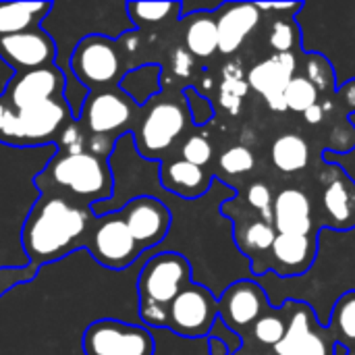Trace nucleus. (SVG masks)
Here are the masks:
<instances>
[{"label": "nucleus", "instance_id": "f257e3e1", "mask_svg": "<svg viewBox=\"0 0 355 355\" xmlns=\"http://www.w3.org/2000/svg\"><path fill=\"white\" fill-rule=\"evenodd\" d=\"M264 289L268 306L279 310L285 304L308 306L322 329L329 327L335 304L355 291V227L337 231L322 227L318 231L316 258L308 272L293 279H279L272 272L254 277Z\"/></svg>", "mask_w": 355, "mask_h": 355}, {"label": "nucleus", "instance_id": "f03ea898", "mask_svg": "<svg viewBox=\"0 0 355 355\" xmlns=\"http://www.w3.org/2000/svg\"><path fill=\"white\" fill-rule=\"evenodd\" d=\"M94 220L92 206L58 191L42 189L21 229L27 262L42 268L48 262H58L77 250H85Z\"/></svg>", "mask_w": 355, "mask_h": 355}, {"label": "nucleus", "instance_id": "7ed1b4c3", "mask_svg": "<svg viewBox=\"0 0 355 355\" xmlns=\"http://www.w3.org/2000/svg\"><path fill=\"white\" fill-rule=\"evenodd\" d=\"M35 187L58 191L87 206L104 204L114 191L112 168L106 158L92 152H54L46 166L33 177Z\"/></svg>", "mask_w": 355, "mask_h": 355}, {"label": "nucleus", "instance_id": "20e7f679", "mask_svg": "<svg viewBox=\"0 0 355 355\" xmlns=\"http://www.w3.org/2000/svg\"><path fill=\"white\" fill-rule=\"evenodd\" d=\"M141 108L121 87L89 92L75 116L85 137V150L108 160L116 141L133 133Z\"/></svg>", "mask_w": 355, "mask_h": 355}, {"label": "nucleus", "instance_id": "39448f33", "mask_svg": "<svg viewBox=\"0 0 355 355\" xmlns=\"http://www.w3.org/2000/svg\"><path fill=\"white\" fill-rule=\"evenodd\" d=\"M137 42H133V46ZM133 46L131 31H125L119 40L104 33H87L75 44L71 52V75L75 77L77 85H81L87 94L119 87L123 77L137 69L133 67V62H129Z\"/></svg>", "mask_w": 355, "mask_h": 355}, {"label": "nucleus", "instance_id": "423d86ee", "mask_svg": "<svg viewBox=\"0 0 355 355\" xmlns=\"http://www.w3.org/2000/svg\"><path fill=\"white\" fill-rule=\"evenodd\" d=\"M193 283L191 262L179 252L152 256L137 277L139 316L150 329H164L171 302Z\"/></svg>", "mask_w": 355, "mask_h": 355}, {"label": "nucleus", "instance_id": "0eeeda50", "mask_svg": "<svg viewBox=\"0 0 355 355\" xmlns=\"http://www.w3.org/2000/svg\"><path fill=\"white\" fill-rule=\"evenodd\" d=\"M75 121L73 106L67 98L44 104L12 108L0 98V144L12 148L54 146Z\"/></svg>", "mask_w": 355, "mask_h": 355}, {"label": "nucleus", "instance_id": "6e6552de", "mask_svg": "<svg viewBox=\"0 0 355 355\" xmlns=\"http://www.w3.org/2000/svg\"><path fill=\"white\" fill-rule=\"evenodd\" d=\"M191 125L189 110L181 92H160L144 108L131 133L135 148L146 160H164L166 154L183 139Z\"/></svg>", "mask_w": 355, "mask_h": 355}, {"label": "nucleus", "instance_id": "1a4fd4ad", "mask_svg": "<svg viewBox=\"0 0 355 355\" xmlns=\"http://www.w3.org/2000/svg\"><path fill=\"white\" fill-rule=\"evenodd\" d=\"M220 214L233 223V239L239 254L250 262L252 277L270 272V250L277 237L272 220L262 218L248 206H239L237 196L220 204Z\"/></svg>", "mask_w": 355, "mask_h": 355}, {"label": "nucleus", "instance_id": "9d476101", "mask_svg": "<svg viewBox=\"0 0 355 355\" xmlns=\"http://www.w3.org/2000/svg\"><path fill=\"white\" fill-rule=\"evenodd\" d=\"M216 318L218 297L204 283L193 281L171 302L164 329L183 339H208Z\"/></svg>", "mask_w": 355, "mask_h": 355}, {"label": "nucleus", "instance_id": "9b49d317", "mask_svg": "<svg viewBox=\"0 0 355 355\" xmlns=\"http://www.w3.org/2000/svg\"><path fill=\"white\" fill-rule=\"evenodd\" d=\"M85 355H154L156 341L146 327L114 318H100L87 324L81 337Z\"/></svg>", "mask_w": 355, "mask_h": 355}, {"label": "nucleus", "instance_id": "f8f14e48", "mask_svg": "<svg viewBox=\"0 0 355 355\" xmlns=\"http://www.w3.org/2000/svg\"><path fill=\"white\" fill-rule=\"evenodd\" d=\"M85 250L100 266L108 270H125L144 254L125 227L119 210L96 216Z\"/></svg>", "mask_w": 355, "mask_h": 355}, {"label": "nucleus", "instance_id": "ddd939ff", "mask_svg": "<svg viewBox=\"0 0 355 355\" xmlns=\"http://www.w3.org/2000/svg\"><path fill=\"white\" fill-rule=\"evenodd\" d=\"M119 214L141 252L160 245L173 227L171 208L154 196H135L119 210Z\"/></svg>", "mask_w": 355, "mask_h": 355}, {"label": "nucleus", "instance_id": "4468645a", "mask_svg": "<svg viewBox=\"0 0 355 355\" xmlns=\"http://www.w3.org/2000/svg\"><path fill=\"white\" fill-rule=\"evenodd\" d=\"M67 87L69 81L64 71L58 64H52L35 71L12 73L0 98L12 108H27V106L64 98Z\"/></svg>", "mask_w": 355, "mask_h": 355}, {"label": "nucleus", "instance_id": "2eb2a0df", "mask_svg": "<svg viewBox=\"0 0 355 355\" xmlns=\"http://www.w3.org/2000/svg\"><path fill=\"white\" fill-rule=\"evenodd\" d=\"M268 310V297L254 277L233 281L218 295V318L241 337Z\"/></svg>", "mask_w": 355, "mask_h": 355}, {"label": "nucleus", "instance_id": "dca6fc26", "mask_svg": "<svg viewBox=\"0 0 355 355\" xmlns=\"http://www.w3.org/2000/svg\"><path fill=\"white\" fill-rule=\"evenodd\" d=\"M56 42L42 27L0 37V58L12 69V73L52 67L56 64Z\"/></svg>", "mask_w": 355, "mask_h": 355}, {"label": "nucleus", "instance_id": "f3484780", "mask_svg": "<svg viewBox=\"0 0 355 355\" xmlns=\"http://www.w3.org/2000/svg\"><path fill=\"white\" fill-rule=\"evenodd\" d=\"M291 312L287 333L275 347V355H333L335 339L329 329L318 324L314 312L304 304H293Z\"/></svg>", "mask_w": 355, "mask_h": 355}, {"label": "nucleus", "instance_id": "a211bd4d", "mask_svg": "<svg viewBox=\"0 0 355 355\" xmlns=\"http://www.w3.org/2000/svg\"><path fill=\"white\" fill-rule=\"evenodd\" d=\"M318 248L316 235H291L277 233L270 250V272L279 279L302 277L310 270Z\"/></svg>", "mask_w": 355, "mask_h": 355}, {"label": "nucleus", "instance_id": "6ab92c4d", "mask_svg": "<svg viewBox=\"0 0 355 355\" xmlns=\"http://www.w3.org/2000/svg\"><path fill=\"white\" fill-rule=\"evenodd\" d=\"M327 185L322 191V208L329 216V229L349 231L355 227V185L335 164L324 162Z\"/></svg>", "mask_w": 355, "mask_h": 355}, {"label": "nucleus", "instance_id": "aec40b11", "mask_svg": "<svg viewBox=\"0 0 355 355\" xmlns=\"http://www.w3.org/2000/svg\"><path fill=\"white\" fill-rule=\"evenodd\" d=\"M218 29V52L235 54L260 23L256 2H223L214 12Z\"/></svg>", "mask_w": 355, "mask_h": 355}, {"label": "nucleus", "instance_id": "412c9836", "mask_svg": "<svg viewBox=\"0 0 355 355\" xmlns=\"http://www.w3.org/2000/svg\"><path fill=\"white\" fill-rule=\"evenodd\" d=\"M272 225L277 233L316 235L310 196L297 187H285L272 200Z\"/></svg>", "mask_w": 355, "mask_h": 355}, {"label": "nucleus", "instance_id": "4be33fe9", "mask_svg": "<svg viewBox=\"0 0 355 355\" xmlns=\"http://www.w3.org/2000/svg\"><path fill=\"white\" fill-rule=\"evenodd\" d=\"M160 185L173 196L193 202L204 198L212 189L214 175L183 158H171V160H162Z\"/></svg>", "mask_w": 355, "mask_h": 355}, {"label": "nucleus", "instance_id": "5701e85b", "mask_svg": "<svg viewBox=\"0 0 355 355\" xmlns=\"http://www.w3.org/2000/svg\"><path fill=\"white\" fill-rule=\"evenodd\" d=\"M297 69H300L297 54H293V52L270 54L268 58L256 62L248 71L245 79H248L250 89L258 92L264 98L281 96V94H285V87L291 81V77L297 75Z\"/></svg>", "mask_w": 355, "mask_h": 355}, {"label": "nucleus", "instance_id": "b1692460", "mask_svg": "<svg viewBox=\"0 0 355 355\" xmlns=\"http://www.w3.org/2000/svg\"><path fill=\"white\" fill-rule=\"evenodd\" d=\"M216 10H198L181 17L183 44L193 58H212L218 52Z\"/></svg>", "mask_w": 355, "mask_h": 355}, {"label": "nucleus", "instance_id": "393cba45", "mask_svg": "<svg viewBox=\"0 0 355 355\" xmlns=\"http://www.w3.org/2000/svg\"><path fill=\"white\" fill-rule=\"evenodd\" d=\"M52 8V2H0V37L42 27Z\"/></svg>", "mask_w": 355, "mask_h": 355}, {"label": "nucleus", "instance_id": "a878e982", "mask_svg": "<svg viewBox=\"0 0 355 355\" xmlns=\"http://www.w3.org/2000/svg\"><path fill=\"white\" fill-rule=\"evenodd\" d=\"M270 158L277 171L295 175L310 164V144L300 133H283L272 141Z\"/></svg>", "mask_w": 355, "mask_h": 355}, {"label": "nucleus", "instance_id": "bb28decb", "mask_svg": "<svg viewBox=\"0 0 355 355\" xmlns=\"http://www.w3.org/2000/svg\"><path fill=\"white\" fill-rule=\"evenodd\" d=\"M137 106H146L162 92V67L158 62H144L127 73L119 85Z\"/></svg>", "mask_w": 355, "mask_h": 355}, {"label": "nucleus", "instance_id": "cd10ccee", "mask_svg": "<svg viewBox=\"0 0 355 355\" xmlns=\"http://www.w3.org/2000/svg\"><path fill=\"white\" fill-rule=\"evenodd\" d=\"M129 21L137 27H154L168 21H181V2H127Z\"/></svg>", "mask_w": 355, "mask_h": 355}, {"label": "nucleus", "instance_id": "c85d7f7f", "mask_svg": "<svg viewBox=\"0 0 355 355\" xmlns=\"http://www.w3.org/2000/svg\"><path fill=\"white\" fill-rule=\"evenodd\" d=\"M287 312H289V304H285V306L279 308V310L270 308L266 314H262V316L252 324V329H250L252 339H254L258 345H262V347L275 349V347L283 341V337H285V333H287V327H289V320H291V316L287 318Z\"/></svg>", "mask_w": 355, "mask_h": 355}, {"label": "nucleus", "instance_id": "c756f323", "mask_svg": "<svg viewBox=\"0 0 355 355\" xmlns=\"http://www.w3.org/2000/svg\"><path fill=\"white\" fill-rule=\"evenodd\" d=\"M327 329L335 341H339L347 347H349V343H355V291L345 293L335 304Z\"/></svg>", "mask_w": 355, "mask_h": 355}, {"label": "nucleus", "instance_id": "7c9ffc66", "mask_svg": "<svg viewBox=\"0 0 355 355\" xmlns=\"http://www.w3.org/2000/svg\"><path fill=\"white\" fill-rule=\"evenodd\" d=\"M285 104H287V110H293V112H306L310 106L318 104L320 102V94L318 89L314 87V83L306 77V75H295L291 77V81L287 83L285 87Z\"/></svg>", "mask_w": 355, "mask_h": 355}, {"label": "nucleus", "instance_id": "2f4dec72", "mask_svg": "<svg viewBox=\"0 0 355 355\" xmlns=\"http://www.w3.org/2000/svg\"><path fill=\"white\" fill-rule=\"evenodd\" d=\"M248 79L243 77V71H239V64H227L225 79L220 83V104L231 112L237 114L241 100L248 96Z\"/></svg>", "mask_w": 355, "mask_h": 355}, {"label": "nucleus", "instance_id": "473e14b6", "mask_svg": "<svg viewBox=\"0 0 355 355\" xmlns=\"http://www.w3.org/2000/svg\"><path fill=\"white\" fill-rule=\"evenodd\" d=\"M306 77L314 83L318 94L333 98L337 94V75L331 62L320 54H306Z\"/></svg>", "mask_w": 355, "mask_h": 355}, {"label": "nucleus", "instance_id": "72a5a7b5", "mask_svg": "<svg viewBox=\"0 0 355 355\" xmlns=\"http://www.w3.org/2000/svg\"><path fill=\"white\" fill-rule=\"evenodd\" d=\"M268 44L275 50V54L285 52H297L302 48V33L295 23V17L291 19H277L268 33Z\"/></svg>", "mask_w": 355, "mask_h": 355}, {"label": "nucleus", "instance_id": "f704fd0d", "mask_svg": "<svg viewBox=\"0 0 355 355\" xmlns=\"http://www.w3.org/2000/svg\"><path fill=\"white\" fill-rule=\"evenodd\" d=\"M256 166V156L248 146H233L225 150L218 158V168L229 177H239L252 173Z\"/></svg>", "mask_w": 355, "mask_h": 355}, {"label": "nucleus", "instance_id": "c9c22d12", "mask_svg": "<svg viewBox=\"0 0 355 355\" xmlns=\"http://www.w3.org/2000/svg\"><path fill=\"white\" fill-rule=\"evenodd\" d=\"M183 98H185V104H187V110H189L191 125L204 127V125L214 121V106L208 100V96H204L198 87L185 85L183 87Z\"/></svg>", "mask_w": 355, "mask_h": 355}, {"label": "nucleus", "instance_id": "e433bc0d", "mask_svg": "<svg viewBox=\"0 0 355 355\" xmlns=\"http://www.w3.org/2000/svg\"><path fill=\"white\" fill-rule=\"evenodd\" d=\"M212 156H214V148L212 144L208 141L206 135H200V133H193V135H187L185 141L181 144L179 148V158L196 164V166H206L212 162Z\"/></svg>", "mask_w": 355, "mask_h": 355}, {"label": "nucleus", "instance_id": "4c0bfd02", "mask_svg": "<svg viewBox=\"0 0 355 355\" xmlns=\"http://www.w3.org/2000/svg\"><path fill=\"white\" fill-rule=\"evenodd\" d=\"M40 266L27 262L23 266H2L0 268V297H4L10 289L19 287V285H27L33 283L35 277L40 275Z\"/></svg>", "mask_w": 355, "mask_h": 355}, {"label": "nucleus", "instance_id": "58836bf2", "mask_svg": "<svg viewBox=\"0 0 355 355\" xmlns=\"http://www.w3.org/2000/svg\"><path fill=\"white\" fill-rule=\"evenodd\" d=\"M272 191L266 183L262 181H256L252 183L248 189H245V196H243V202L250 210L258 212L262 218L266 220H272Z\"/></svg>", "mask_w": 355, "mask_h": 355}, {"label": "nucleus", "instance_id": "ea45409f", "mask_svg": "<svg viewBox=\"0 0 355 355\" xmlns=\"http://www.w3.org/2000/svg\"><path fill=\"white\" fill-rule=\"evenodd\" d=\"M208 337H214V339L223 341V343L227 345V349H229V354L231 355H237L243 349V345H245V339H243L241 335H237L233 329H229L220 318L214 320V324H212Z\"/></svg>", "mask_w": 355, "mask_h": 355}, {"label": "nucleus", "instance_id": "a19ab883", "mask_svg": "<svg viewBox=\"0 0 355 355\" xmlns=\"http://www.w3.org/2000/svg\"><path fill=\"white\" fill-rule=\"evenodd\" d=\"M347 121L352 123V127L355 129V112L347 114ZM322 160L329 162V164L339 166L355 185V148L352 152H347V154H327V152H322Z\"/></svg>", "mask_w": 355, "mask_h": 355}, {"label": "nucleus", "instance_id": "79ce46f5", "mask_svg": "<svg viewBox=\"0 0 355 355\" xmlns=\"http://www.w3.org/2000/svg\"><path fill=\"white\" fill-rule=\"evenodd\" d=\"M324 119H327V110H324L322 102H318V104L310 106V108L304 112V121H306L308 125H320Z\"/></svg>", "mask_w": 355, "mask_h": 355}, {"label": "nucleus", "instance_id": "37998d69", "mask_svg": "<svg viewBox=\"0 0 355 355\" xmlns=\"http://www.w3.org/2000/svg\"><path fill=\"white\" fill-rule=\"evenodd\" d=\"M266 100V106L272 110V112H285L287 110V104H285V96H268L264 98Z\"/></svg>", "mask_w": 355, "mask_h": 355}, {"label": "nucleus", "instance_id": "c03bdc74", "mask_svg": "<svg viewBox=\"0 0 355 355\" xmlns=\"http://www.w3.org/2000/svg\"><path fill=\"white\" fill-rule=\"evenodd\" d=\"M208 354L210 355H231L229 354V349H227V345H225L223 341L214 339V337H208Z\"/></svg>", "mask_w": 355, "mask_h": 355}, {"label": "nucleus", "instance_id": "a18cd8bd", "mask_svg": "<svg viewBox=\"0 0 355 355\" xmlns=\"http://www.w3.org/2000/svg\"><path fill=\"white\" fill-rule=\"evenodd\" d=\"M237 355H239V354H237Z\"/></svg>", "mask_w": 355, "mask_h": 355}]
</instances>
